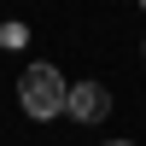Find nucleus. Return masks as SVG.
I'll return each instance as SVG.
<instances>
[{
    "label": "nucleus",
    "mask_w": 146,
    "mask_h": 146,
    "mask_svg": "<svg viewBox=\"0 0 146 146\" xmlns=\"http://www.w3.org/2000/svg\"><path fill=\"white\" fill-rule=\"evenodd\" d=\"M70 117H76V123H100L105 111H111V94L100 88V82H76V88H70V105H64Z\"/></svg>",
    "instance_id": "f03ea898"
},
{
    "label": "nucleus",
    "mask_w": 146,
    "mask_h": 146,
    "mask_svg": "<svg viewBox=\"0 0 146 146\" xmlns=\"http://www.w3.org/2000/svg\"><path fill=\"white\" fill-rule=\"evenodd\" d=\"M18 94H23V111H29L35 123H47V117H58L70 105V82L58 76L53 64H29L18 76Z\"/></svg>",
    "instance_id": "f257e3e1"
},
{
    "label": "nucleus",
    "mask_w": 146,
    "mask_h": 146,
    "mask_svg": "<svg viewBox=\"0 0 146 146\" xmlns=\"http://www.w3.org/2000/svg\"><path fill=\"white\" fill-rule=\"evenodd\" d=\"M140 53H146V47H140Z\"/></svg>",
    "instance_id": "39448f33"
},
{
    "label": "nucleus",
    "mask_w": 146,
    "mask_h": 146,
    "mask_svg": "<svg viewBox=\"0 0 146 146\" xmlns=\"http://www.w3.org/2000/svg\"><path fill=\"white\" fill-rule=\"evenodd\" d=\"M23 41V23H0V47H18Z\"/></svg>",
    "instance_id": "7ed1b4c3"
},
{
    "label": "nucleus",
    "mask_w": 146,
    "mask_h": 146,
    "mask_svg": "<svg viewBox=\"0 0 146 146\" xmlns=\"http://www.w3.org/2000/svg\"><path fill=\"white\" fill-rule=\"evenodd\" d=\"M105 146H135V140H105Z\"/></svg>",
    "instance_id": "20e7f679"
}]
</instances>
